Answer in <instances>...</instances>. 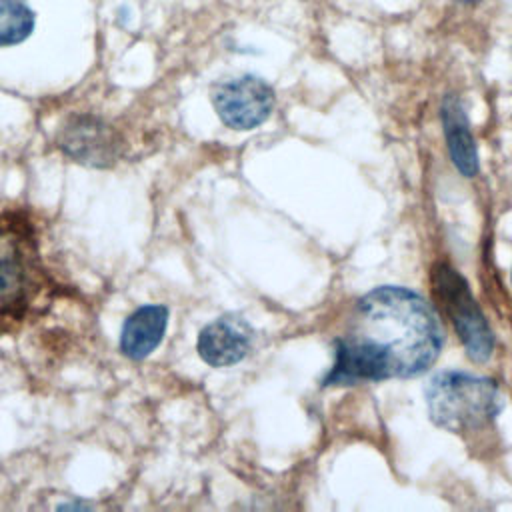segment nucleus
<instances>
[{"mask_svg":"<svg viewBox=\"0 0 512 512\" xmlns=\"http://www.w3.org/2000/svg\"><path fill=\"white\" fill-rule=\"evenodd\" d=\"M442 330L430 304L406 286H376L354 302L350 328L334 342L324 386L416 378L440 356Z\"/></svg>","mask_w":512,"mask_h":512,"instance_id":"1","label":"nucleus"},{"mask_svg":"<svg viewBox=\"0 0 512 512\" xmlns=\"http://www.w3.org/2000/svg\"><path fill=\"white\" fill-rule=\"evenodd\" d=\"M430 420L454 434H472L490 426L502 412V396L492 378L462 370H440L424 388Z\"/></svg>","mask_w":512,"mask_h":512,"instance_id":"2","label":"nucleus"},{"mask_svg":"<svg viewBox=\"0 0 512 512\" xmlns=\"http://www.w3.org/2000/svg\"><path fill=\"white\" fill-rule=\"evenodd\" d=\"M46 284L32 224L16 212L0 216V318H20Z\"/></svg>","mask_w":512,"mask_h":512,"instance_id":"3","label":"nucleus"},{"mask_svg":"<svg viewBox=\"0 0 512 512\" xmlns=\"http://www.w3.org/2000/svg\"><path fill=\"white\" fill-rule=\"evenodd\" d=\"M432 286L438 304L450 318L466 354L472 362L484 364L494 352V332L484 318L466 278L446 262H438L432 272Z\"/></svg>","mask_w":512,"mask_h":512,"instance_id":"4","label":"nucleus"},{"mask_svg":"<svg viewBox=\"0 0 512 512\" xmlns=\"http://www.w3.org/2000/svg\"><path fill=\"white\" fill-rule=\"evenodd\" d=\"M212 106L232 130H252L266 122L274 108V90L258 76L228 78L212 88Z\"/></svg>","mask_w":512,"mask_h":512,"instance_id":"5","label":"nucleus"},{"mask_svg":"<svg viewBox=\"0 0 512 512\" xmlns=\"http://www.w3.org/2000/svg\"><path fill=\"white\" fill-rule=\"evenodd\" d=\"M58 146L76 162L90 166H108L120 150L118 134L96 116H74L62 128Z\"/></svg>","mask_w":512,"mask_h":512,"instance_id":"6","label":"nucleus"},{"mask_svg":"<svg viewBox=\"0 0 512 512\" xmlns=\"http://www.w3.org/2000/svg\"><path fill=\"white\" fill-rule=\"evenodd\" d=\"M250 344L252 328L236 316H222L200 330L196 348L206 364L222 368L240 362Z\"/></svg>","mask_w":512,"mask_h":512,"instance_id":"7","label":"nucleus"},{"mask_svg":"<svg viewBox=\"0 0 512 512\" xmlns=\"http://www.w3.org/2000/svg\"><path fill=\"white\" fill-rule=\"evenodd\" d=\"M440 120L444 128L446 148L454 168L464 178H474L480 170L476 140L470 132L468 116L462 106V100L456 94H446L440 104Z\"/></svg>","mask_w":512,"mask_h":512,"instance_id":"8","label":"nucleus"},{"mask_svg":"<svg viewBox=\"0 0 512 512\" xmlns=\"http://www.w3.org/2000/svg\"><path fill=\"white\" fill-rule=\"evenodd\" d=\"M168 324V308L162 304H146L134 310L120 334V350L132 360H144L160 344Z\"/></svg>","mask_w":512,"mask_h":512,"instance_id":"9","label":"nucleus"},{"mask_svg":"<svg viewBox=\"0 0 512 512\" xmlns=\"http://www.w3.org/2000/svg\"><path fill=\"white\" fill-rule=\"evenodd\" d=\"M36 26V14L26 0H0V46L24 42Z\"/></svg>","mask_w":512,"mask_h":512,"instance_id":"10","label":"nucleus"},{"mask_svg":"<svg viewBox=\"0 0 512 512\" xmlns=\"http://www.w3.org/2000/svg\"><path fill=\"white\" fill-rule=\"evenodd\" d=\"M460 4H476V2H480V0H458Z\"/></svg>","mask_w":512,"mask_h":512,"instance_id":"11","label":"nucleus"},{"mask_svg":"<svg viewBox=\"0 0 512 512\" xmlns=\"http://www.w3.org/2000/svg\"><path fill=\"white\" fill-rule=\"evenodd\" d=\"M510 280H512V272H510Z\"/></svg>","mask_w":512,"mask_h":512,"instance_id":"12","label":"nucleus"}]
</instances>
